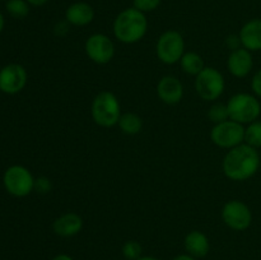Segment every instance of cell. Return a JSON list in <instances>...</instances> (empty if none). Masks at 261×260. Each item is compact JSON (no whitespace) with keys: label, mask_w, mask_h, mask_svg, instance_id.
I'll list each match as a JSON object with an SVG mask.
<instances>
[{"label":"cell","mask_w":261,"mask_h":260,"mask_svg":"<svg viewBox=\"0 0 261 260\" xmlns=\"http://www.w3.org/2000/svg\"><path fill=\"white\" fill-rule=\"evenodd\" d=\"M65 19L69 24L84 27L94 19L93 7L86 2L74 3L65 10Z\"/></svg>","instance_id":"2e32d148"},{"label":"cell","mask_w":261,"mask_h":260,"mask_svg":"<svg viewBox=\"0 0 261 260\" xmlns=\"http://www.w3.org/2000/svg\"><path fill=\"white\" fill-rule=\"evenodd\" d=\"M227 69L231 75L236 78H245L249 75L254 69V59L251 51L245 47L231 51L227 60Z\"/></svg>","instance_id":"7c38bea8"},{"label":"cell","mask_w":261,"mask_h":260,"mask_svg":"<svg viewBox=\"0 0 261 260\" xmlns=\"http://www.w3.org/2000/svg\"><path fill=\"white\" fill-rule=\"evenodd\" d=\"M226 81L218 69L205 66L195 76V89L204 101H216L223 94Z\"/></svg>","instance_id":"8992f818"},{"label":"cell","mask_w":261,"mask_h":260,"mask_svg":"<svg viewBox=\"0 0 261 260\" xmlns=\"http://www.w3.org/2000/svg\"><path fill=\"white\" fill-rule=\"evenodd\" d=\"M155 54L163 64L172 65V64L180 63L181 58L185 54V41H184L182 35L175 30L163 32L158 37Z\"/></svg>","instance_id":"52a82bcc"},{"label":"cell","mask_w":261,"mask_h":260,"mask_svg":"<svg viewBox=\"0 0 261 260\" xmlns=\"http://www.w3.org/2000/svg\"><path fill=\"white\" fill-rule=\"evenodd\" d=\"M87 56L93 63L105 65L114 59L115 45L111 38L103 33H94L89 36L84 45Z\"/></svg>","instance_id":"30bf717a"},{"label":"cell","mask_w":261,"mask_h":260,"mask_svg":"<svg viewBox=\"0 0 261 260\" xmlns=\"http://www.w3.org/2000/svg\"><path fill=\"white\" fill-rule=\"evenodd\" d=\"M180 65L184 73L195 76L205 68L203 58L198 53H193V51L184 54V56L180 60Z\"/></svg>","instance_id":"d6986e66"},{"label":"cell","mask_w":261,"mask_h":260,"mask_svg":"<svg viewBox=\"0 0 261 260\" xmlns=\"http://www.w3.org/2000/svg\"><path fill=\"white\" fill-rule=\"evenodd\" d=\"M3 183L8 193L17 198H24L35 190V177L27 167L13 165L7 168Z\"/></svg>","instance_id":"5b68a950"},{"label":"cell","mask_w":261,"mask_h":260,"mask_svg":"<svg viewBox=\"0 0 261 260\" xmlns=\"http://www.w3.org/2000/svg\"><path fill=\"white\" fill-rule=\"evenodd\" d=\"M117 125L120 126L121 132L127 135H137L142 132L143 120L135 112H124L120 116Z\"/></svg>","instance_id":"ac0fdd59"},{"label":"cell","mask_w":261,"mask_h":260,"mask_svg":"<svg viewBox=\"0 0 261 260\" xmlns=\"http://www.w3.org/2000/svg\"><path fill=\"white\" fill-rule=\"evenodd\" d=\"M222 219L233 231H245L252 223L251 209L241 200H229L222 208Z\"/></svg>","instance_id":"9c48e42d"},{"label":"cell","mask_w":261,"mask_h":260,"mask_svg":"<svg viewBox=\"0 0 261 260\" xmlns=\"http://www.w3.org/2000/svg\"><path fill=\"white\" fill-rule=\"evenodd\" d=\"M208 119L213 122L214 125L221 124V122L229 120V112L227 103H222V102H216L212 105L208 110Z\"/></svg>","instance_id":"44dd1931"},{"label":"cell","mask_w":261,"mask_h":260,"mask_svg":"<svg viewBox=\"0 0 261 260\" xmlns=\"http://www.w3.org/2000/svg\"><path fill=\"white\" fill-rule=\"evenodd\" d=\"M251 88L252 92L255 93V96L261 98V69L255 73L254 78L251 81Z\"/></svg>","instance_id":"484cf974"},{"label":"cell","mask_w":261,"mask_h":260,"mask_svg":"<svg viewBox=\"0 0 261 260\" xmlns=\"http://www.w3.org/2000/svg\"><path fill=\"white\" fill-rule=\"evenodd\" d=\"M4 24H5L4 17H3L2 12H0V32H2V31H3V28H4Z\"/></svg>","instance_id":"1f68e13d"},{"label":"cell","mask_w":261,"mask_h":260,"mask_svg":"<svg viewBox=\"0 0 261 260\" xmlns=\"http://www.w3.org/2000/svg\"><path fill=\"white\" fill-rule=\"evenodd\" d=\"M27 71L19 64H8L0 69V91L7 94H17L27 84Z\"/></svg>","instance_id":"8fae6325"},{"label":"cell","mask_w":261,"mask_h":260,"mask_svg":"<svg viewBox=\"0 0 261 260\" xmlns=\"http://www.w3.org/2000/svg\"><path fill=\"white\" fill-rule=\"evenodd\" d=\"M53 189V184H51L50 178L46 176H41V177L35 178V190L40 194H47L50 193Z\"/></svg>","instance_id":"d4e9b609"},{"label":"cell","mask_w":261,"mask_h":260,"mask_svg":"<svg viewBox=\"0 0 261 260\" xmlns=\"http://www.w3.org/2000/svg\"><path fill=\"white\" fill-rule=\"evenodd\" d=\"M51 260H74V259L68 254H58L55 255Z\"/></svg>","instance_id":"f1b7e54d"},{"label":"cell","mask_w":261,"mask_h":260,"mask_svg":"<svg viewBox=\"0 0 261 260\" xmlns=\"http://www.w3.org/2000/svg\"><path fill=\"white\" fill-rule=\"evenodd\" d=\"M92 119L102 127H111L117 125L121 116V106L112 92L102 91L94 97L91 106Z\"/></svg>","instance_id":"3957f363"},{"label":"cell","mask_w":261,"mask_h":260,"mask_svg":"<svg viewBox=\"0 0 261 260\" xmlns=\"http://www.w3.org/2000/svg\"><path fill=\"white\" fill-rule=\"evenodd\" d=\"M259 152L246 143L228 149L222 162L223 173L232 181L249 180L259 171Z\"/></svg>","instance_id":"6da1fadb"},{"label":"cell","mask_w":261,"mask_h":260,"mask_svg":"<svg viewBox=\"0 0 261 260\" xmlns=\"http://www.w3.org/2000/svg\"><path fill=\"white\" fill-rule=\"evenodd\" d=\"M245 143L254 148H261V121L251 122L245 127Z\"/></svg>","instance_id":"ffe728a7"},{"label":"cell","mask_w":261,"mask_h":260,"mask_svg":"<svg viewBox=\"0 0 261 260\" xmlns=\"http://www.w3.org/2000/svg\"><path fill=\"white\" fill-rule=\"evenodd\" d=\"M5 8L7 12L17 19H23L30 13V4L25 0H8Z\"/></svg>","instance_id":"7402d4cb"},{"label":"cell","mask_w":261,"mask_h":260,"mask_svg":"<svg viewBox=\"0 0 261 260\" xmlns=\"http://www.w3.org/2000/svg\"><path fill=\"white\" fill-rule=\"evenodd\" d=\"M162 0H133V7L143 13H149L157 9Z\"/></svg>","instance_id":"cb8c5ba5"},{"label":"cell","mask_w":261,"mask_h":260,"mask_svg":"<svg viewBox=\"0 0 261 260\" xmlns=\"http://www.w3.org/2000/svg\"><path fill=\"white\" fill-rule=\"evenodd\" d=\"M184 246H185L186 254L195 259L205 257L211 251V242H209L208 236L198 229L186 235L185 240H184Z\"/></svg>","instance_id":"9a60e30c"},{"label":"cell","mask_w":261,"mask_h":260,"mask_svg":"<svg viewBox=\"0 0 261 260\" xmlns=\"http://www.w3.org/2000/svg\"><path fill=\"white\" fill-rule=\"evenodd\" d=\"M83 228V219L78 213L68 212L53 222V231L56 236L73 237Z\"/></svg>","instance_id":"5bb4252c"},{"label":"cell","mask_w":261,"mask_h":260,"mask_svg":"<svg viewBox=\"0 0 261 260\" xmlns=\"http://www.w3.org/2000/svg\"><path fill=\"white\" fill-rule=\"evenodd\" d=\"M172 260H196V259L195 257L190 256L189 254H180V255H177V256L173 257Z\"/></svg>","instance_id":"f546056e"},{"label":"cell","mask_w":261,"mask_h":260,"mask_svg":"<svg viewBox=\"0 0 261 260\" xmlns=\"http://www.w3.org/2000/svg\"><path fill=\"white\" fill-rule=\"evenodd\" d=\"M226 45L231 51L237 50V48L242 47L241 38H240L239 35H229L228 37L226 38Z\"/></svg>","instance_id":"4316f807"},{"label":"cell","mask_w":261,"mask_h":260,"mask_svg":"<svg viewBox=\"0 0 261 260\" xmlns=\"http://www.w3.org/2000/svg\"><path fill=\"white\" fill-rule=\"evenodd\" d=\"M242 47L249 51H261V18L249 20L242 25L239 33Z\"/></svg>","instance_id":"e0dca14e"},{"label":"cell","mask_w":261,"mask_h":260,"mask_svg":"<svg viewBox=\"0 0 261 260\" xmlns=\"http://www.w3.org/2000/svg\"><path fill=\"white\" fill-rule=\"evenodd\" d=\"M25 2L33 7H41V5H45L48 0H25Z\"/></svg>","instance_id":"83f0119b"},{"label":"cell","mask_w":261,"mask_h":260,"mask_svg":"<svg viewBox=\"0 0 261 260\" xmlns=\"http://www.w3.org/2000/svg\"><path fill=\"white\" fill-rule=\"evenodd\" d=\"M229 119L242 125L256 121L261 114V103L256 96L250 93H236L227 102Z\"/></svg>","instance_id":"277c9868"},{"label":"cell","mask_w":261,"mask_h":260,"mask_svg":"<svg viewBox=\"0 0 261 260\" xmlns=\"http://www.w3.org/2000/svg\"><path fill=\"white\" fill-rule=\"evenodd\" d=\"M211 139L217 147L232 149L245 143V126L233 120H226L214 125L211 132Z\"/></svg>","instance_id":"ba28073f"},{"label":"cell","mask_w":261,"mask_h":260,"mask_svg":"<svg viewBox=\"0 0 261 260\" xmlns=\"http://www.w3.org/2000/svg\"><path fill=\"white\" fill-rule=\"evenodd\" d=\"M157 96L166 105L180 103L184 97L182 83L176 76H162L157 84Z\"/></svg>","instance_id":"4fadbf2b"},{"label":"cell","mask_w":261,"mask_h":260,"mask_svg":"<svg viewBox=\"0 0 261 260\" xmlns=\"http://www.w3.org/2000/svg\"><path fill=\"white\" fill-rule=\"evenodd\" d=\"M148 31L145 13L133 8H126L117 14L114 20V35L120 42L132 45L142 40Z\"/></svg>","instance_id":"7a4b0ae2"},{"label":"cell","mask_w":261,"mask_h":260,"mask_svg":"<svg viewBox=\"0 0 261 260\" xmlns=\"http://www.w3.org/2000/svg\"><path fill=\"white\" fill-rule=\"evenodd\" d=\"M138 260H161V259H158V257L155 256H149V255H143V256H140Z\"/></svg>","instance_id":"4dcf8cb0"},{"label":"cell","mask_w":261,"mask_h":260,"mask_svg":"<svg viewBox=\"0 0 261 260\" xmlns=\"http://www.w3.org/2000/svg\"><path fill=\"white\" fill-rule=\"evenodd\" d=\"M122 255L126 260H138L140 256H143V247L135 240H129L125 242L121 247Z\"/></svg>","instance_id":"603a6c76"}]
</instances>
